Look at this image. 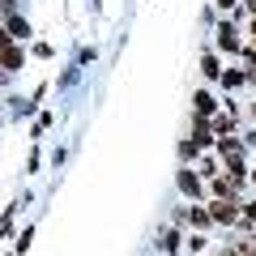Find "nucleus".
Masks as SVG:
<instances>
[{
  "label": "nucleus",
  "mask_w": 256,
  "mask_h": 256,
  "mask_svg": "<svg viewBox=\"0 0 256 256\" xmlns=\"http://www.w3.org/2000/svg\"><path fill=\"white\" fill-rule=\"evenodd\" d=\"M214 218H218V222H235V205H230V201H218V205H214Z\"/></svg>",
  "instance_id": "f257e3e1"
},
{
  "label": "nucleus",
  "mask_w": 256,
  "mask_h": 256,
  "mask_svg": "<svg viewBox=\"0 0 256 256\" xmlns=\"http://www.w3.org/2000/svg\"><path fill=\"white\" fill-rule=\"evenodd\" d=\"M188 218H192V222H196V226H210V218H214V214H205V210H192V214H188Z\"/></svg>",
  "instance_id": "423d86ee"
},
{
  "label": "nucleus",
  "mask_w": 256,
  "mask_h": 256,
  "mask_svg": "<svg viewBox=\"0 0 256 256\" xmlns=\"http://www.w3.org/2000/svg\"><path fill=\"white\" fill-rule=\"evenodd\" d=\"M218 43L226 47V52H235V47H239V43H235V30H230V26H222V34H218Z\"/></svg>",
  "instance_id": "20e7f679"
},
{
  "label": "nucleus",
  "mask_w": 256,
  "mask_h": 256,
  "mask_svg": "<svg viewBox=\"0 0 256 256\" xmlns=\"http://www.w3.org/2000/svg\"><path fill=\"white\" fill-rule=\"evenodd\" d=\"M248 9H252V13H256V0H248Z\"/></svg>",
  "instance_id": "0eeeda50"
},
{
  "label": "nucleus",
  "mask_w": 256,
  "mask_h": 256,
  "mask_svg": "<svg viewBox=\"0 0 256 256\" xmlns=\"http://www.w3.org/2000/svg\"><path fill=\"white\" fill-rule=\"evenodd\" d=\"M252 180H256V175H252Z\"/></svg>",
  "instance_id": "6e6552de"
},
{
  "label": "nucleus",
  "mask_w": 256,
  "mask_h": 256,
  "mask_svg": "<svg viewBox=\"0 0 256 256\" xmlns=\"http://www.w3.org/2000/svg\"><path fill=\"white\" fill-rule=\"evenodd\" d=\"M180 188L188 192V196H196V192H201V180H196L192 171H184V175H180Z\"/></svg>",
  "instance_id": "f03ea898"
},
{
  "label": "nucleus",
  "mask_w": 256,
  "mask_h": 256,
  "mask_svg": "<svg viewBox=\"0 0 256 256\" xmlns=\"http://www.w3.org/2000/svg\"><path fill=\"white\" fill-rule=\"evenodd\" d=\"M18 64H22V52L18 47H4V68H18Z\"/></svg>",
  "instance_id": "39448f33"
},
{
  "label": "nucleus",
  "mask_w": 256,
  "mask_h": 256,
  "mask_svg": "<svg viewBox=\"0 0 256 256\" xmlns=\"http://www.w3.org/2000/svg\"><path fill=\"white\" fill-rule=\"evenodd\" d=\"M214 188H218V196H230V192H239V180H235V175H226V180H218Z\"/></svg>",
  "instance_id": "7ed1b4c3"
}]
</instances>
